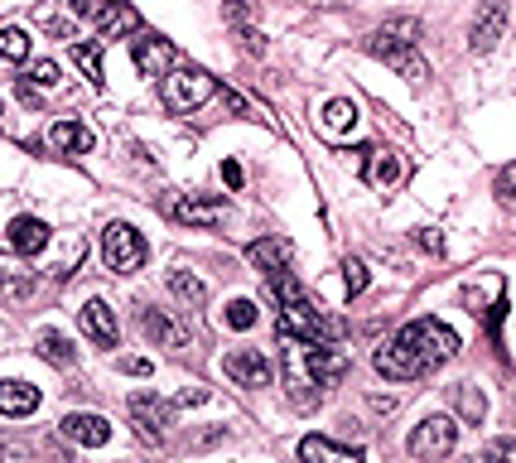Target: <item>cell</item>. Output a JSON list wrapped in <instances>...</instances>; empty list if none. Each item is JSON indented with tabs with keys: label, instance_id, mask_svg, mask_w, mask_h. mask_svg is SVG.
Listing matches in <instances>:
<instances>
[{
	"label": "cell",
	"instance_id": "1",
	"mask_svg": "<svg viewBox=\"0 0 516 463\" xmlns=\"http://www.w3.org/2000/svg\"><path fill=\"white\" fill-rule=\"evenodd\" d=\"M415 44H420V20L401 15V20H386V25L367 39V54L381 58V63L396 68V73H406L410 82H420V78H430V68H425V58L415 54Z\"/></svg>",
	"mask_w": 516,
	"mask_h": 463
},
{
	"label": "cell",
	"instance_id": "2",
	"mask_svg": "<svg viewBox=\"0 0 516 463\" xmlns=\"http://www.w3.org/2000/svg\"><path fill=\"white\" fill-rule=\"evenodd\" d=\"M396 338L425 362V372H435V367H444V362L459 357V333L449 324H439V319H415V324H406Z\"/></svg>",
	"mask_w": 516,
	"mask_h": 463
},
{
	"label": "cell",
	"instance_id": "3",
	"mask_svg": "<svg viewBox=\"0 0 516 463\" xmlns=\"http://www.w3.org/2000/svg\"><path fill=\"white\" fill-rule=\"evenodd\" d=\"M218 92V78L213 73H203V68H169L164 73V87H160V97H164V107L174 111V116H189V111H198L208 97Z\"/></svg>",
	"mask_w": 516,
	"mask_h": 463
},
{
	"label": "cell",
	"instance_id": "4",
	"mask_svg": "<svg viewBox=\"0 0 516 463\" xmlns=\"http://www.w3.org/2000/svg\"><path fill=\"white\" fill-rule=\"evenodd\" d=\"M454 444H459V425H454L449 415H425V420L410 430V439H406L410 459H420V463L449 459V454H454Z\"/></svg>",
	"mask_w": 516,
	"mask_h": 463
},
{
	"label": "cell",
	"instance_id": "5",
	"mask_svg": "<svg viewBox=\"0 0 516 463\" xmlns=\"http://www.w3.org/2000/svg\"><path fill=\"white\" fill-rule=\"evenodd\" d=\"M102 256H107V266L116 275H131L145 266V237H140L131 222H111L107 232H102Z\"/></svg>",
	"mask_w": 516,
	"mask_h": 463
},
{
	"label": "cell",
	"instance_id": "6",
	"mask_svg": "<svg viewBox=\"0 0 516 463\" xmlns=\"http://www.w3.org/2000/svg\"><path fill=\"white\" fill-rule=\"evenodd\" d=\"M126 410H131V425H136V435L145 439V444H164L169 425H174V406H169L164 396H155V391H136Z\"/></svg>",
	"mask_w": 516,
	"mask_h": 463
},
{
	"label": "cell",
	"instance_id": "7",
	"mask_svg": "<svg viewBox=\"0 0 516 463\" xmlns=\"http://www.w3.org/2000/svg\"><path fill=\"white\" fill-rule=\"evenodd\" d=\"M507 20H512V5H507V0H483L478 15H473V25H468V49H473V54H488L492 44L507 34Z\"/></svg>",
	"mask_w": 516,
	"mask_h": 463
},
{
	"label": "cell",
	"instance_id": "8",
	"mask_svg": "<svg viewBox=\"0 0 516 463\" xmlns=\"http://www.w3.org/2000/svg\"><path fill=\"white\" fill-rule=\"evenodd\" d=\"M372 367H377L386 382H415V377H425V362L410 353L401 338H386L377 353H372Z\"/></svg>",
	"mask_w": 516,
	"mask_h": 463
},
{
	"label": "cell",
	"instance_id": "9",
	"mask_svg": "<svg viewBox=\"0 0 516 463\" xmlns=\"http://www.w3.org/2000/svg\"><path fill=\"white\" fill-rule=\"evenodd\" d=\"M164 213L174 222H184V227H213L227 213V203H222L218 193H184V198L164 203Z\"/></svg>",
	"mask_w": 516,
	"mask_h": 463
},
{
	"label": "cell",
	"instance_id": "10",
	"mask_svg": "<svg viewBox=\"0 0 516 463\" xmlns=\"http://www.w3.org/2000/svg\"><path fill=\"white\" fill-rule=\"evenodd\" d=\"M299 362H304V372H309V382L319 386H338L343 382V372H348V357L338 353V348H314V343H304L299 348Z\"/></svg>",
	"mask_w": 516,
	"mask_h": 463
},
{
	"label": "cell",
	"instance_id": "11",
	"mask_svg": "<svg viewBox=\"0 0 516 463\" xmlns=\"http://www.w3.org/2000/svg\"><path fill=\"white\" fill-rule=\"evenodd\" d=\"M131 58H136L140 78H164L174 68V49H169V39H160V34H136L131 39Z\"/></svg>",
	"mask_w": 516,
	"mask_h": 463
},
{
	"label": "cell",
	"instance_id": "12",
	"mask_svg": "<svg viewBox=\"0 0 516 463\" xmlns=\"http://www.w3.org/2000/svg\"><path fill=\"white\" fill-rule=\"evenodd\" d=\"M222 372H227V377H232L237 386H246V391H261V386H271V362L256 353V348H237V353H227Z\"/></svg>",
	"mask_w": 516,
	"mask_h": 463
},
{
	"label": "cell",
	"instance_id": "13",
	"mask_svg": "<svg viewBox=\"0 0 516 463\" xmlns=\"http://www.w3.org/2000/svg\"><path fill=\"white\" fill-rule=\"evenodd\" d=\"M78 324H82V333H87L97 348H116V343H121V324H116V314H111L107 300H87V304H82Z\"/></svg>",
	"mask_w": 516,
	"mask_h": 463
},
{
	"label": "cell",
	"instance_id": "14",
	"mask_svg": "<svg viewBox=\"0 0 516 463\" xmlns=\"http://www.w3.org/2000/svg\"><path fill=\"white\" fill-rule=\"evenodd\" d=\"M58 430L73 439V444H87V449H102V444L111 439L107 415H92V410H73V415H63V420H58Z\"/></svg>",
	"mask_w": 516,
	"mask_h": 463
},
{
	"label": "cell",
	"instance_id": "15",
	"mask_svg": "<svg viewBox=\"0 0 516 463\" xmlns=\"http://www.w3.org/2000/svg\"><path fill=\"white\" fill-rule=\"evenodd\" d=\"M140 328H145V338L155 343V348H184L189 343V328L179 324V319H169L164 309H140Z\"/></svg>",
	"mask_w": 516,
	"mask_h": 463
},
{
	"label": "cell",
	"instance_id": "16",
	"mask_svg": "<svg viewBox=\"0 0 516 463\" xmlns=\"http://www.w3.org/2000/svg\"><path fill=\"white\" fill-rule=\"evenodd\" d=\"M299 463H367V454L348 449V444H333L328 435H304L299 439Z\"/></svg>",
	"mask_w": 516,
	"mask_h": 463
},
{
	"label": "cell",
	"instance_id": "17",
	"mask_svg": "<svg viewBox=\"0 0 516 463\" xmlns=\"http://www.w3.org/2000/svg\"><path fill=\"white\" fill-rule=\"evenodd\" d=\"M246 261L256 266V271H290V261H295V246L285 242V237H261V242L246 246Z\"/></svg>",
	"mask_w": 516,
	"mask_h": 463
},
{
	"label": "cell",
	"instance_id": "18",
	"mask_svg": "<svg viewBox=\"0 0 516 463\" xmlns=\"http://www.w3.org/2000/svg\"><path fill=\"white\" fill-rule=\"evenodd\" d=\"M92 145H97V136L82 121H54L49 126V150H58V155H87Z\"/></svg>",
	"mask_w": 516,
	"mask_h": 463
},
{
	"label": "cell",
	"instance_id": "19",
	"mask_svg": "<svg viewBox=\"0 0 516 463\" xmlns=\"http://www.w3.org/2000/svg\"><path fill=\"white\" fill-rule=\"evenodd\" d=\"M39 410V386L29 382H0V415H10V420H25Z\"/></svg>",
	"mask_w": 516,
	"mask_h": 463
},
{
	"label": "cell",
	"instance_id": "20",
	"mask_svg": "<svg viewBox=\"0 0 516 463\" xmlns=\"http://www.w3.org/2000/svg\"><path fill=\"white\" fill-rule=\"evenodd\" d=\"M10 246H15L20 256H39V251L49 246V222L15 218V222H10Z\"/></svg>",
	"mask_w": 516,
	"mask_h": 463
},
{
	"label": "cell",
	"instance_id": "21",
	"mask_svg": "<svg viewBox=\"0 0 516 463\" xmlns=\"http://www.w3.org/2000/svg\"><path fill=\"white\" fill-rule=\"evenodd\" d=\"M367 179L377 189H396L406 179V164H401V155H391V150H367Z\"/></svg>",
	"mask_w": 516,
	"mask_h": 463
},
{
	"label": "cell",
	"instance_id": "22",
	"mask_svg": "<svg viewBox=\"0 0 516 463\" xmlns=\"http://www.w3.org/2000/svg\"><path fill=\"white\" fill-rule=\"evenodd\" d=\"M39 357H44V362H54V367H73V362H78V348H73L63 333L44 328V333H39Z\"/></svg>",
	"mask_w": 516,
	"mask_h": 463
},
{
	"label": "cell",
	"instance_id": "23",
	"mask_svg": "<svg viewBox=\"0 0 516 463\" xmlns=\"http://www.w3.org/2000/svg\"><path fill=\"white\" fill-rule=\"evenodd\" d=\"M0 290L10 295V300H25L29 290H34V275L20 266V261H10V256H0Z\"/></svg>",
	"mask_w": 516,
	"mask_h": 463
},
{
	"label": "cell",
	"instance_id": "24",
	"mask_svg": "<svg viewBox=\"0 0 516 463\" xmlns=\"http://www.w3.org/2000/svg\"><path fill=\"white\" fill-rule=\"evenodd\" d=\"M126 29H136V10H131L126 0H116L107 15L97 20V34H102V39H116V34H126Z\"/></svg>",
	"mask_w": 516,
	"mask_h": 463
},
{
	"label": "cell",
	"instance_id": "25",
	"mask_svg": "<svg viewBox=\"0 0 516 463\" xmlns=\"http://www.w3.org/2000/svg\"><path fill=\"white\" fill-rule=\"evenodd\" d=\"M29 44H34V39H29L20 25H0V58H5V63H25Z\"/></svg>",
	"mask_w": 516,
	"mask_h": 463
},
{
	"label": "cell",
	"instance_id": "26",
	"mask_svg": "<svg viewBox=\"0 0 516 463\" xmlns=\"http://www.w3.org/2000/svg\"><path fill=\"white\" fill-rule=\"evenodd\" d=\"M169 290L179 295L184 304H193V309H203V300H208V285L198 280V275H189V271H174L169 275Z\"/></svg>",
	"mask_w": 516,
	"mask_h": 463
},
{
	"label": "cell",
	"instance_id": "27",
	"mask_svg": "<svg viewBox=\"0 0 516 463\" xmlns=\"http://www.w3.org/2000/svg\"><path fill=\"white\" fill-rule=\"evenodd\" d=\"M454 410H459L468 425H478V420L488 415V401H483V391H478V386H454Z\"/></svg>",
	"mask_w": 516,
	"mask_h": 463
},
{
	"label": "cell",
	"instance_id": "28",
	"mask_svg": "<svg viewBox=\"0 0 516 463\" xmlns=\"http://www.w3.org/2000/svg\"><path fill=\"white\" fill-rule=\"evenodd\" d=\"M73 63H78L92 87H102V44H73Z\"/></svg>",
	"mask_w": 516,
	"mask_h": 463
},
{
	"label": "cell",
	"instance_id": "29",
	"mask_svg": "<svg viewBox=\"0 0 516 463\" xmlns=\"http://www.w3.org/2000/svg\"><path fill=\"white\" fill-rule=\"evenodd\" d=\"M353 121H357V107L348 102V97H333L324 107V126L328 131H353Z\"/></svg>",
	"mask_w": 516,
	"mask_h": 463
},
{
	"label": "cell",
	"instance_id": "30",
	"mask_svg": "<svg viewBox=\"0 0 516 463\" xmlns=\"http://www.w3.org/2000/svg\"><path fill=\"white\" fill-rule=\"evenodd\" d=\"M58 82V63L54 58H39V63H29L25 78H20V87H54Z\"/></svg>",
	"mask_w": 516,
	"mask_h": 463
},
{
	"label": "cell",
	"instance_id": "31",
	"mask_svg": "<svg viewBox=\"0 0 516 463\" xmlns=\"http://www.w3.org/2000/svg\"><path fill=\"white\" fill-rule=\"evenodd\" d=\"M232 328H256V304L251 300H227V314H222Z\"/></svg>",
	"mask_w": 516,
	"mask_h": 463
},
{
	"label": "cell",
	"instance_id": "32",
	"mask_svg": "<svg viewBox=\"0 0 516 463\" xmlns=\"http://www.w3.org/2000/svg\"><path fill=\"white\" fill-rule=\"evenodd\" d=\"M111 5H116V0H68V10H73V15H82V20H102Z\"/></svg>",
	"mask_w": 516,
	"mask_h": 463
},
{
	"label": "cell",
	"instance_id": "33",
	"mask_svg": "<svg viewBox=\"0 0 516 463\" xmlns=\"http://www.w3.org/2000/svg\"><path fill=\"white\" fill-rule=\"evenodd\" d=\"M483 463H516V439H492L483 449Z\"/></svg>",
	"mask_w": 516,
	"mask_h": 463
},
{
	"label": "cell",
	"instance_id": "34",
	"mask_svg": "<svg viewBox=\"0 0 516 463\" xmlns=\"http://www.w3.org/2000/svg\"><path fill=\"white\" fill-rule=\"evenodd\" d=\"M343 275H348V295H362V290H367V280H372L362 261H343Z\"/></svg>",
	"mask_w": 516,
	"mask_h": 463
},
{
	"label": "cell",
	"instance_id": "35",
	"mask_svg": "<svg viewBox=\"0 0 516 463\" xmlns=\"http://www.w3.org/2000/svg\"><path fill=\"white\" fill-rule=\"evenodd\" d=\"M497 198L516 203V164H502V169H497Z\"/></svg>",
	"mask_w": 516,
	"mask_h": 463
},
{
	"label": "cell",
	"instance_id": "36",
	"mask_svg": "<svg viewBox=\"0 0 516 463\" xmlns=\"http://www.w3.org/2000/svg\"><path fill=\"white\" fill-rule=\"evenodd\" d=\"M222 184H227V189H242V184H246V174H242V164H237V160L222 164Z\"/></svg>",
	"mask_w": 516,
	"mask_h": 463
},
{
	"label": "cell",
	"instance_id": "37",
	"mask_svg": "<svg viewBox=\"0 0 516 463\" xmlns=\"http://www.w3.org/2000/svg\"><path fill=\"white\" fill-rule=\"evenodd\" d=\"M121 372H131V377H150V362H145V357H121Z\"/></svg>",
	"mask_w": 516,
	"mask_h": 463
},
{
	"label": "cell",
	"instance_id": "38",
	"mask_svg": "<svg viewBox=\"0 0 516 463\" xmlns=\"http://www.w3.org/2000/svg\"><path fill=\"white\" fill-rule=\"evenodd\" d=\"M415 242L425 246V251H444V242H439V232H430V227H420V232H415Z\"/></svg>",
	"mask_w": 516,
	"mask_h": 463
},
{
	"label": "cell",
	"instance_id": "39",
	"mask_svg": "<svg viewBox=\"0 0 516 463\" xmlns=\"http://www.w3.org/2000/svg\"><path fill=\"white\" fill-rule=\"evenodd\" d=\"M203 401H208V391H203V386H189V391L179 396V406H203Z\"/></svg>",
	"mask_w": 516,
	"mask_h": 463
}]
</instances>
